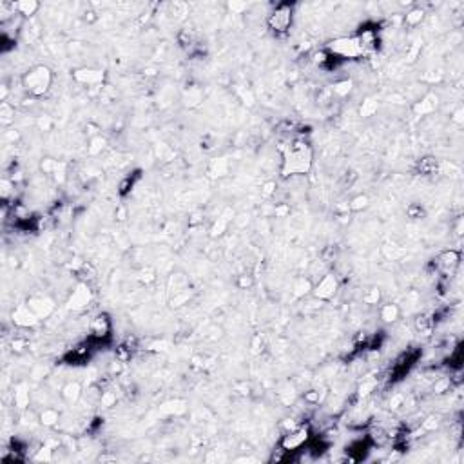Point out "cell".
Masks as SVG:
<instances>
[{
  "mask_svg": "<svg viewBox=\"0 0 464 464\" xmlns=\"http://www.w3.org/2000/svg\"><path fill=\"white\" fill-rule=\"evenodd\" d=\"M314 163V153L312 147L305 140H294L283 153V176H294V174H308Z\"/></svg>",
  "mask_w": 464,
  "mask_h": 464,
  "instance_id": "cell-1",
  "label": "cell"
},
{
  "mask_svg": "<svg viewBox=\"0 0 464 464\" xmlns=\"http://www.w3.org/2000/svg\"><path fill=\"white\" fill-rule=\"evenodd\" d=\"M53 85V71L44 64L33 65L22 75V87L33 98H40L49 93Z\"/></svg>",
  "mask_w": 464,
  "mask_h": 464,
  "instance_id": "cell-2",
  "label": "cell"
},
{
  "mask_svg": "<svg viewBox=\"0 0 464 464\" xmlns=\"http://www.w3.org/2000/svg\"><path fill=\"white\" fill-rule=\"evenodd\" d=\"M292 6L290 4H278L272 9V13L267 17V26L270 31H274L276 35H285L290 26H292Z\"/></svg>",
  "mask_w": 464,
  "mask_h": 464,
  "instance_id": "cell-3",
  "label": "cell"
},
{
  "mask_svg": "<svg viewBox=\"0 0 464 464\" xmlns=\"http://www.w3.org/2000/svg\"><path fill=\"white\" fill-rule=\"evenodd\" d=\"M328 51L343 58H359L364 55L357 37H341V39L332 40L328 44Z\"/></svg>",
  "mask_w": 464,
  "mask_h": 464,
  "instance_id": "cell-4",
  "label": "cell"
},
{
  "mask_svg": "<svg viewBox=\"0 0 464 464\" xmlns=\"http://www.w3.org/2000/svg\"><path fill=\"white\" fill-rule=\"evenodd\" d=\"M339 290V280L334 272H326L319 278L314 286H312V296L318 301H328L337 294Z\"/></svg>",
  "mask_w": 464,
  "mask_h": 464,
  "instance_id": "cell-5",
  "label": "cell"
},
{
  "mask_svg": "<svg viewBox=\"0 0 464 464\" xmlns=\"http://www.w3.org/2000/svg\"><path fill=\"white\" fill-rule=\"evenodd\" d=\"M73 78L78 83L89 85V87H102L105 82V71L96 67H78L73 71Z\"/></svg>",
  "mask_w": 464,
  "mask_h": 464,
  "instance_id": "cell-6",
  "label": "cell"
},
{
  "mask_svg": "<svg viewBox=\"0 0 464 464\" xmlns=\"http://www.w3.org/2000/svg\"><path fill=\"white\" fill-rule=\"evenodd\" d=\"M91 301H93V292H91L89 285L80 281V283L75 286V290L71 292L69 299H67V305H69V308H73V310H83V308H87V305H89Z\"/></svg>",
  "mask_w": 464,
  "mask_h": 464,
  "instance_id": "cell-7",
  "label": "cell"
},
{
  "mask_svg": "<svg viewBox=\"0 0 464 464\" xmlns=\"http://www.w3.org/2000/svg\"><path fill=\"white\" fill-rule=\"evenodd\" d=\"M306 441H308V430L305 426H298V428H294L290 432H285V435L281 439V448L285 451L298 450V448L305 444Z\"/></svg>",
  "mask_w": 464,
  "mask_h": 464,
  "instance_id": "cell-8",
  "label": "cell"
},
{
  "mask_svg": "<svg viewBox=\"0 0 464 464\" xmlns=\"http://www.w3.org/2000/svg\"><path fill=\"white\" fill-rule=\"evenodd\" d=\"M11 319H13V323L17 324L19 328H31L35 324H39L40 321V318L29 308L27 303H22V305L17 306V308L11 312Z\"/></svg>",
  "mask_w": 464,
  "mask_h": 464,
  "instance_id": "cell-9",
  "label": "cell"
},
{
  "mask_svg": "<svg viewBox=\"0 0 464 464\" xmlns=\"http://www.w3.org/2000/svg\"><path fill=\"white\" fill-rule=\"evenodd\" d=\"M27 305L40 319L51 316L53 310H55V301L49 298H44V296H33V298L27 299Z\"/></svg>",
  "mask_w": 464,
  "mask_h": 464,
  "instance_id": "cell-10",
  "label": "cell"
},
{
  "mask_svg": "<svg viewBox=\"0 0 464 464\" xmlns=\"http://www.w3.org/2000/svg\"><path fill=\"white\" fill-rule=\"evenodd\" d=\"M437 105H439V96L435 95V93H428V95H424L421 98L419 102H415L413 113H415V116L430 115V113H433V111L437 109Z\"/></svg>",
  "mask_w": 464,
  "mask_h": 464,
  "instance_id": "cell-11",
  "label": "cell"
},
{
  "mask_svg": "<svg viewBox=\"0 0 464 464\" xmlns=\"http://www.w3.org/2000/svg\"><path fill=\"white\" fill-rule=\"evenodd\" d=\"M232 216H234V210H232V209H225V210H223V214L218 218L216 222H214V225H212V229H210V236H212V238H220V236L225 234V230L229 229V223L232 222Z\"/></svg>",
  "mask_w": 464,
  "mask_h": 464,
  "instance_id": "cell-12",
  "label": "cell"
},
{
  "mask_svg": "<svg viewBox=\"0 0 464 464\" xmlns=\"http://www.w3.org/2000/svg\"><path fill=\"white\" fill-rule=\"evenodd\" d=\"M60 395H62V399H64L65 403L73 404V403H77V401L82 397V384L78 381L65 383L64 386H62V390H60Z\"/></svg>",
  "mask_w": 464,
  "mask_h": 464,
  "instance_id": "cell-13",
  "label": "cell"
},
{
  "mask_svg": "<svg viewBox=\"0 0 464 464\" xmlns=\"http://www.w3.org/2000/svg\"><path fill=\"white\" fill-rule=\"evenodd\" d=\"M91 332L96 337H107L109 332H111V319L105 314H98L91 323Z\"/></svg>",
  "mask_w": 464,
  "mask_h": 464,
  "instance_id": "cell-14",
  "label": "cell"
},
{
  "mask_svg": "<svg viewBox=\"0 0 464 464\" xmlns=\"http://www.w3.org/2000/svg\"><path fill=\"white\" fill-rule=\"evenodd\" d=\"M439 265L443 268H446V270H453V268L459 265V261H461V252L459 250H455V248H450V250H444V252H441L437 258Z\"/></svg>",
  "mask_w": 464,
  "mask_h": 464,
  "instance_id": "cell-15",
  "label": "cell"
},
{
  "mask_svg": "<svg viewBox=\"0 0 464 464\" xmlns=\"http://www.w3.org/2000/svg\"><path fill=\"white\" fill-rule=\"evenodd\" d=\"M13 401H15V406L19 408L20 412L27 410V406H29V388H27L26 383H20V384L15 386Z\"/></svg>",
  "mask_w": 464,
  "mask_h": 464,
  "instance_id": "cell-16",
  "label": "cell"
},
{
  "mask_svg": "<svg viewBox=\"0 0 464 464\" xmlns=\"http://www.w3.org/2000/svg\"><path fill=\"white\" fill-rule=\"evenodd\" d=\"M40 4L37 0H20V2H15V13L22 15L26 19H31L35 15L39 13Z\"/></svg>",
  "mask_w": 464,
  "mask_h": 464,
  "instance_id": "cell-17",
  "label": "cell"
},
{
  "mask_svg": "<svg viewBox=\"0 0 464 464\" xmlns=\"http://www.w3.org/2000/svg\"><path fill=\"white\" fill-rule=\"evenodd\" d=\"M401 316V308L395 303H386V305L381 306V310H379V318H381L383 323L386 324H392L395 323L397 319H399Z\"/></svg>",
  "mask_w": 464,
  "mask_h": 464,
  "instance_id": "cell-18",
  "label": "cell"
},
{
  "mask_svg": "<svg viewBox=\"0 0 464 464\" xmlns=\"http://www.w3.org/2000/svg\"><path fill=\"white\" fill-rule=\"evenodd\" d=\"M417 171L423 174V176H430V174H435L439 172V160L433 158V156H424L417 161Z\"/></svg>",
  "mask_w": 464,
  "mask_h": 464,
  "instance_id": "cell-19",
  "label": "cell"
},
{
  "mask_svg": "<svg viewBox=\"0 0 464 464\" xmlns=\"http://www.w3.org/2000/svg\"><path fill=\"white\" fill-rule=\"evenodd\" d=\"M60 421V413L55 408H44L42 412L39 413V423L45 428H55Z\"/></svg>",
  "mask_w": 464,
  "mask_h": 464,
  "instance_id": "cell-20",
  "label": "cell"
},
{
  "mask_svg": "<svg viewBox=\"0 0 464 464\" xmlns=\"http://www.w3.org/2000/svg\"><path fill=\"white\" fill-rule=\"evenodd\" d=\"M424 9L419 6H413L410 11H406V15H404V26L408 27H417L424 20Z\"/></svg>",
  "mask_w": 464,
  "mask_h": 464,
  "instance_id": "cell-21",
  "label": "cell"
},
{
  "mask_svg": "<svg viewBox=\"0 0 464 464\" xmlns=\"http://www.w3.org/2000/svg\"><path fill=\"white\" fill-rule=\"evenodd\" d=\"M229 172V160L227 158H216L212 160V163L209 167V174L212 178H222Z\"/></svg>",
  "mask_w": 464,
  "mask_h": 464,
  "instance_id": "cell-22",
  "label": "cell"
},
{
  "mask_svg": "<svg viewBox=\"0 0 464 464\" xmlns=\"http://www.w3.org/2000/svg\"><path fill=\"white\" fill-rule=\"evenodd\" d=\"M413 328L419 332V334H424L428 336L433 328V319L428 316V314H419L417 318L413 319Z\"/></svg>",
  "mask_w": 464,
  "mask_h": 464,
  "instance_id": "cell-23",
  "label": "cell"
},
{
  "mask_svg": "<svg viewBox=\"0 0 464 464\" xmlns=\"http://www.w3.org/2000/svg\"><path fill=\"white\" fill-rule=\"evenodd\" d=\"M312 281L310 278H298L292 286V294L296 298H305L308 294H312Z\"/></svg>",
  "mask_w": 464,
  "mask_h": 464,
  "instance_id": "cell-24",
  "label": "cell"
},
{
  "mask_svg": "<svg viewBox=\"0 0 464 464\" xmlns=\"http://www.w3.org/2000/svg\"><path fill=\"white\" fill-rule=\"evenodd\" d=\"M0 121L2 125H11L15 121V105L11 102H0Z\"/></svg>",
  "mask_w": 464,
  "mask_h": 464,
  "instance_id": "cell-25",
  "label": "cell"
},
{
  "mask_svg": "<svg viewBox=\"0 0 464 464\" xmlns=\"http://www.w3.org/2000/svg\"><path fill=\"white\" fill-rule=\"evenodd\" d=\"M191 296H192V292L189 290V288H182V290L172 294V298L169 299V305H171L172 308H180V306H183L185 303H189Z\"/></svg>",
  "mask_w": 464,
  "mask_h": 464,
  "instance_id": "cell-26",
  "label": "cell"
},
{
  "mask_svg": "<svg viewBox=\"0 0 464 464\" xmlns=\"http://www.w3.org/2000/svg\"><path fill=\"white\" fill-rule=\"evenodd\" d=\"M377 109H379L377 100H374V98H364L363 103L359 105V116H361V118H370V116H374L375 113H377Z\"/></svg>",
  "mask_w": 464,
  "mask_h": 464,
  "instance_id": "cell-27",
  "label": "cell"
},
{
  "mask_svg": "<svg viewBox=\"0 0 464 464\" xmlns=\"http://www.w3.org/2000/svg\"><path fill=\"white\" fill-rule=\"evenodd\" d=\"M368 205H370V198L366 196V194H357V196H354L348 202L350 212H361V210L368 209Z\"/></svg>",
  "mask_w": 464,
  "mask_h": 464,
  "instance_id": "cell-28",
  "label": "cell"
},
{
  "mask_svg": "<svg viewBox=\"0 0 464 464\" xmlns=\"http://www.w3.org/2000/svg\"><path fill=\"white\" fill-rule=\"evenodd\" d=\"M202 102H203V93H202V89H200V87H189L187 95H185V103H187L189 107H196V105H200Z\"/></svg>",
  "mask_w": 464,
  "mask_h": 464,
  "instance_id": "cell-29",
  "label": "cell"
},
{
  "mask_svg": "<svg viewBox=\"0 0 464 464\" xmlns=\"http://www.w3.org/2000/svg\"><path fill=\"white\" fill-rule=\"evenodd\" d=\"M105 145H107V140L103 138V136H93L89 141V145H87V153L91 154V156H96V154H100L105 149Z\"/></svg>",
  "mask_w": 464,
  "mask_h": 464,
  "instance_id": "cell-30",
  "label": "cell"
},
{
  "mask_svg": "<svg viewBox=\"0 0 464 464\" xmlns=\"http://www.w3.org/2000/svg\"><path fill=\"white\" fill-rule=\"evenodd\" d=\"M350 214H352V212H350V207L346 202H339V203L334 205V216H336L337 222H341V223L350 222Z\"/></svg>",
  "mask_w": 464,
  "mask_h": 464,
  "instance_id": "cell-31",
  "label": "cell"
},
{
  "mask_svg": "<svg viewBox=\"0 0 464 464\" xmlns=\"http://www.w3.org/2000/svg\"><path fill=\"white\" fill-rule=\"evenodd\" d=\"M352 80H341V82L334 83V87H332V93L336 96H339V98H344V96L350 95V91H352Z\"/></svg>",
  "mask_w": 464,
  "mask_h": 464,
  "instance_id": "cell-32",
  "label": "cell"
},
{
  "mask_svg": "<svg viewBox=\"0 0 464 464\" xmlns=\"http://www.w3.org/2000/svg\"><path fill=\"white\" fill-rule=\"evenodd\" d=\"M406 216L410 218V220H423V218H426L424 205H421V203H410V205L406 207Z\"/></svg>",
  "mask_w": 464,
  "mask_h": 464,
  "instance_id": "cell-33",
  "label": "cell"
},
{
  "mask_svg": "<svg viewBox=\"0 0 464 464\" xmlns=\"http://www.w3.org/2000/svg\"><path fill=\"white\" fill-rule=\"evenodd\" d=\"M379 301H381V290L377 286H372L363 294V303L364 305H377Z\"/></svg>",
  "mask_w": 464,
  "mask_h": 464,
  "instance_id": "cell-34",
  "label": "cell"
},
{
  "mask_svg": "<svg viewBox=\"0 0 464 464\" xmlns=\"http://www.w3.org/2000/svg\"><path fill=\"white\" fill-rule=\"evenodd\" d=\"M60 161H57L55 158H49V156H45V158L40 160V171L44 172V174H55V171H57V167Z\"/></svg>",
  "mask_w": 464,
  "mask_h": 464,
  "instance_id": "cell-35",
  "label": "cell"
},
{
  "mask_svg": "<svg viewBox=\"0 0 464 464\" xmlns=\"http://www.w3.org/2000/svg\"><path fill=\"white\" fill-rule=\"evenodd\" d=\"M27 346H29V341H27L26 337H15L13 341H11V350H13L15 354L26 352Z\"/></svg>",
  "mask_w": 464,
  "mask_h": 464,
  "instance_id": "cell-36",
  "label": "cell"
},
{
  "mask_svg": "<svg viewBox=\"0 0 464 464\" xmlns=\"http://www.w3.org/2000/svg\"><path fill=\"white\" fill-rule=\"evenodd\" d=\"M276 189H278V183H276L274 180H268V182H265L263 187H261V196L265 198V200H268V198H272L274 194H276Z\"/></svg>",
  "mask_w": 464,
  "mask_h": 464,
  "instance_id": "cell-37",
  "label": "cell"
},
{
  "mask_svg": "<svg viewBox=\"0 0 464 464\" xmlns=\"http://www.w3.org/2000/svg\"><path fill=\"white\" fill-rule=\"evenodd\" d=\"M37 127H39L40 131H51V129L55 127V121H53L51 116L42 115L37 118Z\"/></svg>",
  "mask_w": 464,
  "mask_h": 464,
  "instance_id": "cell-38",
  "label": "cell"
},
{
  "mask_svg": "<svg viewBox=\"0 0 464 464\" xmlns=\"http://www.w3.org/2000/svg\"><path fill=\"white\" fill-rule=\"evenodd\" d=\"M33 461H53V450L49 446H42V448L33 455Z\"/></svg>",
  "mask_w": 464,
  "mask_h": 464,
  "instance_id": "cell-39",
  "label": "cell"
},
{
  "mask_svg": "<svg viewBox=\"0 0 464 464\" xmlns=\"http://www.w3.org/2000/svg\"><path fill=\"white\" fill-rule=\"evenodd\" d=\"M236 285H238V288H242V290H247V288H250V286L254 285V280H252L250 274H242V276H238Z\"/></svg>",
  "mask_w": 464,
  "mask_h": 464,
  "instance_id": "cell-40",
  "label": "cell"
},
{
  "mask_svg": "<svg viewBox=\"0 0 464 464\" xmlns=\"http://www.w3.org/2000/svg\"><path fill=\"white\" fill-rule=\"evenodd\" d=\"M450 386H451V379L443 377V379L435 381V384H433V394H444V392H448Z\"/></svg>",
  "mask_w": 464,
  "mask_h": 464,
  "instance_id": "cell-41",
  "label": "cell"
},
{
  "mask_svg": "<svg viewBox=\"0 0 464 464\" xmlns=\"http://www.w3.org/2000/svg\"><path fill=\"white\" fill-rule=\"evenodd\" d=\"M303 399L308 404H319L321 403V394H319V390H308V392L303 394Z\"/></svg>",
  "mask_w": 464,
  "mask_h": 464,
  "instance_id": "cell-42",
  "label": "cell"
},
{
  "mask_svg": "<svg viewBox=\"0 0 464 464\" xmlns=\"http://www.w3.org/2000/svg\"><path fill=\"white\" fill-rule=\"evenodd\" d=\"M100 403H102V406L105 408H111L116 404V394H113V392H103L102 395H100Z\"/></svg>",
  "mask_w": 464,
  "mask_h": 464,
  "instance_id": "cell-43",
  "label": "cell"
},
{
  "mask_svg": "<svg viewBox=\"0 0 464 464\" xmlns=\"http://www.w3.org/2000/svg\"><path fill=\"white\" fill-rule=\"evenodd\" d=\"M0 187H2V191H0V192H2V198H4V200H7V198H9V194L13 192L11 189H15V182L4 178L2 182H0Z\"/></svg>",
  "mask_w": 464,
  "mask_h": 464,
  "instance_id": "cell-44",
  "label": "cell"
},
{
  "mask_svg": "<svg viewBox=\"0 0 464 464\" xmlns=\"http://www.w3.org/2000/svg\"><path fill=\"white\" fill-rule=\"evenodd\" d=\"M421 53V42H413L410 47H408V53H406V60L408 62H415L417 60V55Z\"/></svg>",
  "mask_w": 464,
  "mask_h": 464,
  "instance_id": "cell-45",
  "label": "cell"
},
{
  "mask_svg": "<svg viewBox=\"0 0 464 464\" xmlns=\"http://www.w3.org/2000/svg\"><path fill=\"white\" fill-rule=\"evenodd\" d=\"M328 60H330V57H328L326 51H318V53H314V57H312V62L318 65H324Z\"/></svg>",
  "mask_w": 464,
  "mask_h": 464,
  "instance_id": "cell-46",
  "label": "cell"
},
{
  "mask_svg": "<svg viewBox=\"0 0 464 464\" xmlns=\"http://www.w3.org/2000/svg\"><path fill=\"white\" fill-rule=\"evenodd\" d=\"M98 13H96L95 9H91V7H87L85 11H83V20L87 22V24H95V22H98Z\"/></svg>",
  "mask_w": 464,
  "mask_h": 464,
  "instance_id": "cell-47",
  "label": "cell"
},
{
  "mask_svg": "<svg viewBox=\"0 0 464 464\" xmlns=\"http://www.w3.org/2000/svg\"><path fill=\"white\" fill-rule=\"evenodd\" d=\"M375 388V381H366V383H363L361 386H359V395L361 397H366V395L372 392Z\"/></svg>",
  "mask_w": 464,
  "mask_h": 464,
  "instance_id": "cell-48",
  "label": "cell"
},
{
  "mask_svg": "<svg viewBox=\"0 0 464 464\" xmlns=\"http://www.w3.org/2000/svg\"><path fill=\"white\" fill-rule=\"evenodd\" d=\"M123 364H125L123 361H120V359H115V361L109 364V374H113V375L116 374V375H118L121 370H123Z\"/></svg>",
  "mask_w": 464,
  "mask_h": 464,
  "instance_id": "cell-49",
  "label": "cell"
},
{
  "mask_svg": "<svg viewBox=\"0 0 464 464\" xmlns=\"http://www.w3.org/2000/svg\"><path fill=\"white\" fill-rule=\"evenodd\" d=\"M227 7H229L232 13H242L243 9H247L248 7V4H245V2H229Z\"/></svg>",
  "mask_w": 464,
  "mask_h": 464,
  "instance_id": "cell-50",
  "label": "cell"
},
{
  "mask_svg": "<svg viewBox=\"0 0 464 464\" xmlns=\"http://www.w3.org/2000/svg\"><path fill=\"white\" fill-rule=\"evenodd\" d=\"M171 9H172V15H187V6H185L183 2H174V4H171Z\"/></svg>",
  "mask_w": 464,
  "mask_h": 464,
  "instance_id": "cell-51",
  "label": "cell"
},
{
  "mask_svg": "<svg viewBox=\"0 0 464 464\" xmlns=\"http://www.w3.org/2000/svg\"><path fill=\"white\" fill-rule=\"evenodd\" d=\"M437 417H428L426 421H423V430H435L437 428Z\"/></svg>",
  "mask_w": 464,
  "mask_h": 464,
  "instance_id": "cell-52",
  "label": "cell"
},
{
  "mask_svg": "<svg viewBox=\"0 0 464 464\" xmlns=\"http://www.w3.org/2000/svg\"><path fill=\"white\" fill-rule=\"evenodd\" d=\"M298 423L294 419H283L281 421V428L285 430V432H290V430H294V428H298Z\"/></svg>",
  "mask_w": 464,
  "mask_h": 464,
  "instance_id": "cell-53",
  "label": "cell"
},
{
  "mask_svg": "<svg viewBox=\"0 0 464 464\" xmlns=\"http://www.w3.org/2000/svg\"><path fill=\"white\" fill-rule=\"evenodd\" d=\"M403 403H404V399H403L401 395H397V397H394V399L390 401V406H392V408H399Z\"/></svg>",
  "mask_w": 464,
  "mask_h": 464,
  "instance_id": "cell-54",
  "label": "cell"
},
{
  "mask_svg": "<svg viewBox=\"0 0 464 464\" xmlns=\"http://www.w3.org/2000/svg\"><path fill=\"white\" fill-rule=\"evenodd\" d=\"M451 120H453V121H457V123H461V121H463V109L459 107L457 111L453 113V118H451Z\"/></svg>",
  "mask_w": 464,
  "mask_h": 464,
  "instance_id": "cell-55",
  "label": "cell"
},
{
  "mask_svg": "<svg viewBox=\"0 0 464 464\" xmlns=\"http://www.w3.org/2000/svg\"><path fill=\"white\" fill-rule=\"evenodd\" d=\"M288 212V209L286 207H283V205H280V207H276V216L278 218H283Z\"/></svg>",
  "mask_w": 464,
  "mask_h": 464,
  "instance_id": "cell-56",
  "label": "cell"
},
{
  "mask_svg": "<svg viewBox=\"0 0 464 464\" xmlns=\"http://www.w3.org/2000/svg\"><path fill=\"white\" fill-rule=\"evenodd\" d=\"M118 220H120V222H123V220H125V210H123V209L118 210Z\"/></svg>",
  "mask_w": 464,
  "mask_h": 464,
  "instance_id": "cell-57",
  "label": "cell"
}]
</instances>
